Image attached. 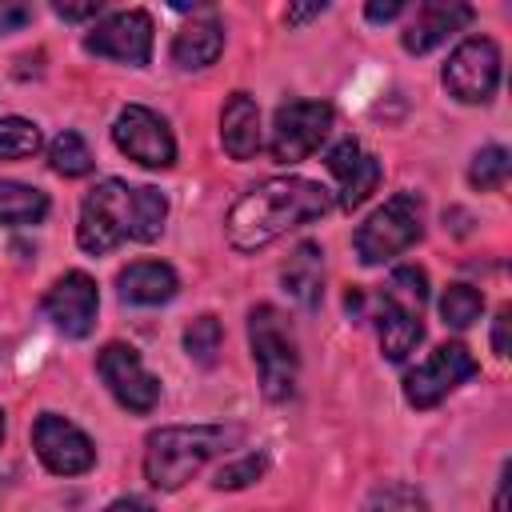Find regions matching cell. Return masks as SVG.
I'll list each match as a JSON object with an SVG mask.
<instances>
[{
  "mask_svg": "<svg viewBox=\"0 0 512 512\" xmlns=\"http://www.w3.org/2000/svg\"><path fill=\"white\" fill-rule=\"evenodd\" d=\"M420 232H424V204H420V196L416 192H396L356 228L352 244H356L360 264L372 268V264L392 260L408 244H416Z\"/></svg>",
  "mask_w": 512,
  "mask_h": 512,
  "instance_id": "obj_5",
  "label": "cell"
},
{
  "mask_svg": "<svg viewBox=\"0 0 512 512\" xmlns=\"http://www.w3.org/2000/svg\"><path fill=\"white\" fill-rule=\"evenodd\" d=\"M48 192L20 184V180H0V224H40L48 216Z\"/></svg>",
  "mask_w": 512,
  "mask_h": 512,
  "instance_id": "obj_21",
  "label": "cell"
},
{
  "mask_svg": "<svg viewBox=\"0 0 512 512\" xmlns=\"http://www.w3.org/2000/svg\"><path fill=\"white\" fill-rule=\"evenodd\" d=\"M364 512H428V500H424L412 484L388 480V484H380V488L364 500Z\"/></svg>",
  "mask_w": 512,
  "mask_h": 512,
  "instance_id": "obj_27",
  "label": "cell"
},
{
  "mask_svg": "<svg viewBox=\"0 0 512 512\" xmlns=\"http://www.w3.org/2000/svg\"><path fill=\"white\" fill-rule=\"evenodd\" d=\"M480 308H484V296L472 284H448L444 296H440V316L452 328H468L480 316Z\"/></svg>",
  "mask_w": 512,
  "mask_h": 512,
  "instance_id": "obj_26",
  "label": "cell"
},
{
  "mask_svg": "<svg viewBox=\"0 0 512 512\" xmlns=\"http://www.w3.org/2000/svg\"><path fill=\"white\" fill-rule=\"evenodd\" d=\"M264 468H268V460H264L260 452H248V456H240V460L224 464V468L216 472V480H212V484H216L220 492H224V488H228V492H232V488H248L252 480H260V476H264Z\"/></svg>",
  "mask_w": 512,
  "mask_h": 512,
  "instance_id": "obj_29",
  "label": "cell"
},
{
  "mask_svg": "<svg viewBox=\"0 0 512 512\" xmlns=\"http://www.w3.org/2000/svg\"><path fill=\"white\" fill-rule=\"evenodd\" d=\"M400 12H404V4H400V0H388V4H376V0H372V4L364 8V16H368V20H376V24H380V20H396Z\"/></svg>",
  "mask_w": 512,
  "mask_h": 512,
  "instance_id": "obj_33",
  "label": "cell"
},
{
  "mask_svg": "<svg viewBox=\"0 0 512 512\" xmlns=\"http://www.w3.org/2000/svg\"><path fill=\"white\" fill-rule=\"evenodd\" d=\"M0 440H4V412H0Z\"/></svg>",
  "mask_w": 512,
  "mask_h": 512,
  "instance_id": "obj_37",
  "label": "cell"
},
{
  "mask_svg": "<svg viewBox=\"0 0 512 512\" xmlns=\"http://www.w3.org/2000/svg\"><path fill=\"white\" fill-rule=\"evenodd\" d=\"M328 4L320 0V4H308V8H288V24H300V20H312V16H320Z\"/></svg>",
  "mask_w": 512,
  "mask_h": 512,
  "instance_id": "obj_35",
  "label": "cell"
},
{
  "mask_svg": "<svg viewBox=\"0 0 512 512\" xmlns=\"http://www.w3.org/2000/svg\"><path fill=\"white\" fill-rule=\"evenodd\" d=\"M40 152V128L24 116H4L0 120V164L4 160H24Z\"/></svg>",
  "mask_w": 512,
  "mask_h": 512,
  "instance_id": "obj_25",
  "label": "cell"
},
{
  "mask_svg": "<svg viewBox=\"0 0 512 512\" xmlns=\"http://www.w3.org/2000/svg\"><path fill=\"white\" fill-rule=\"evenodd\" d=\"M116 288H120V300H128V304H164L176 296L180 280L160 260H136L116 276Z\"/></svg>",
  "mask_w": 512,
  "mask_h": 512,
  "instance_id": "obj_18",
  "label": "cell"
},
{
  "mask_svg": "<svg viewBox=\"0 0 512 512\" xmlns=\"http://www.w3.org/2000/svg\"><path fill=\"white\" fill-rule=\"evenodd\" d=\"M84 48L96 52V56H108V60L140 68V64L152 60V16L140 12V8L116 12V16H108L104 24H96L84 36Z\"/></svg>",
  "mask_w": 512,
  "mask_h": 512,
  "instance_id": "obj_12",
  "label": "cell"
},
{
  "mask_svg": "<svg viewBox=\"0 0 512 512\" xmlns=\"http://www.w3.org/2000/svg\"><path fill=\"white\" fill-rule=\"evenodd\" d=\"M376 332H380V352L400 364L408 360V352L424 340V324H420V312H408V308H396L388 300H380V312H376Z\"/></svg>",
  "mask_w": 512,
  "mask_h": 512,
  "instance_id": "obj_20",
  "label": "cell"
},
{
  "mask_svg": "<svg viewBox=\"0 0 512 512\" xmlns=\"http://www.w3.org/2000/svg\"><path fill=\"white\" fill-rule=\"evenodd\" d=\"M380 300H388L396 308H408V312H424V300H428V276H424V268H416V264L392 268V276L384 280Z\"/></svg>",
  "mask_w": 512,
  "mask_h": 512,
  "instance_id": "obj_22",
  "label": "cell"
},
{
  "mask_svg": "<svg viewBox=\"0 0 512 512\" xmlns=\"http://www.w3.org/2000/svg\"><path fill=\"white\" fill-rule=\"evenodd\" d=\"M44 316L64 332V336H88L96 324V308H100V292L96 280L88 272H64L40 300Z\"/></svg>",
  "mask_w": 512,
  "mask_h": 512,
  "instance_id": "obj_13",
  "label": "cell"
},
{
  "mask_svg": "<svg viewBox=\"0 0 512 512\" xmlns=\"http://www.w3.org/2000/svg\"><path fill=\"white\" fill-rule=\"evenodd\" d=\"M48 164L56 176H84V172H92V152L80 132H60L48 144Z\"/></svg>",
  "mask_w": 512,
  "mask_h": 512,
  "instance_id": "obj_24",
  "label": "cell"
},
{
  "mask_svg": "<svg viewBox=\"0 0 512 512\" xmlns=\"http://www.w3.org/2000/svg\"><path fill=\"white\" fill-rule=\"evenodd\" d=\"M32 448L44 460V468L56 472V476H80V472H88L96 464L92 440L72 420L56 416V412L36 416V424H32Z\"/></svg>",
  "mask_w": 512,
  "mask_h": 512,
  "instance_id": "obj_11",
  "label": "cell"
},
{
  "mask_svg": "<svg viewBox=\"0 0 512 512\" xmlns=\"http://www.w3.org/2000/svg\"><path fill=\"white\" fill-rule=\"evenodd\" d=\"M52 8H56V16H64V20H88V16H100V12H104L100 0H88V4H52Z\"/></svg>",
  "mask_w": 512,
  "mask_h": 512,
  "instance_id": "obj_31",
  "label": "cell"
},
{
  "mask_svg": "<svg viewBox=\"0 0 512 512\" xmlns=\"http://www.w3.org/2000/svg\"><path fill=\"white\" fill-rule=\"evenodd\" d=\"M104 512H152V504L140 500V496H120V500H112Z\"/></svg>",
  "mask_w": 512,
  "mask_h": 512,
  "instance_id": "obj_34",
  "label": "cell"
},
{
  "mask_svg": "<svg viewBox=\"0 0 512 512\" xmlns=\"http://www.w3.org/2000/svg\"><path fill=\"white\" fill-rule=\"evenodd\" d=\"M476 12L468 8V4H424L420 12H416V20L404 28V48L408 52H432L436 44H444L456 28H464L468 20H472Z\"/></svg>",
  "mask_w": 512,
  "mask_h": 512,
  "instance_id": "obj_17",
  "label": "cell"
},
{
  "mask_svg": "<svg viewBox=\"0 0 512 512\" xmlns=\"http://www.w3.org/2000/svg\"><path fill=\"white\" fill-rule=\"evenodd\" d=\"M468 180H472V188H480V192H496V188H504V180H508V152H504L500 144L480 148V152L472 156Z\"/></svg>",
  "mask_w": 512,
  "mask_h": 512,
  "instance_id": "obj_28",
  "label": "cell"
},
{
  "mask_svg": "<svg viewBox=\"0 0 512 512\" xmlns=\"http://www.w3.org/2000/svg\"><path fill=\"white\" fill-rule=\"evenodd\" d=\"M280 284L300 308H316L324 296V248L316 240H300L280 268Z\"/></svg>",
  "mask_w": 512,
  "mask_h": 512,
  "instance_id": "obj_16",
  "label": "cell"
},
{
  "mask_svg": "<svg viewBox=\"0 0 512 512\" xmlns=\"http://www.w3.org/2000/svg\"><path fill=\"white\" fill-rule=\"evenodd\" d=\"M168 220V200L160 188H128L124 180H100L84 204H80V224L76 240L84 252L104 256L124 240H156Z\"/></svg>",
  "mask_w": 512,
  "mask_h": 512,
  "instance_id": "obj_2",
  "label": "cell"
},
{
  "mask_svg": "<svg viewBox=\"0 0 512 512\" xmlns=\"http://www.w3.org/2000/svg\"><path fill=\"white\" fill-rule=\"evenodd\" d=\"M508 476H512V468L504 464L500 468V488H496V512H508Z\"/></svg>",
  "mask_w": 512,
  "mask_h": 512,
  "instance_id": "obj_36",
  "label": "cell"
},
{
  "mask_svg": "<svg viewBox=\"0 0 512 512\" xmlns=\"http://www.w3.org/2000/svg\"><path fill=\"white\" fill-rule=\"evenodd\" d=\"M96 372L108 384V392L128 408V412H152L160 400V380L144 368L140 352L132 344H108L96 356Z\"/></svg>",
  "mask_w": 512,
  "mask_h": 512,
  "instance_id": "obj_9",
  "label": "cell"
},
{
  "mask_svg": "<svg viewBox=\"0 0 512 512\" xmlns=\"http://www.w3.org/2000/svg\"><path fill=\"white\" fill-rule=\"evenodd\" d=\"M248 344L252 360L260 368V392L268 400H288L296 388V336L288 328V316L276 304H256L248 312Z\"/></svg>",
  "mask_w": 512,
  "mask_h": 512,
  "instance_id": "obj_4",
  "label": "cell"
},
{
  "mask_svg": "<svg viewBox=\"0 0 512 512\" xmlns=\"http://www.w3.org/2000/svg\"><path fill=\"white\" fill-rule=\"evenodd\" d=\"M32 20V8L28 4H16V0H0V36L4 32H16Z\"/></svg>",
  "mask_w": 512,
  "mask_h": 512,
  "instance_id": "obj_30",
  "label": "cell"
},
{
  "mask_svg": "<svg viewBox=\"0 0 512 512\" xmlns=\"http://www.w3.org/2000/svg\"><path fill=\"white\" fill-rule=\"evenodd\" d=\"M244 428L236 424H172L156 428L144 440V476L160 492L184 488L212 456L240 444Z\"/></svg>",
  "mask_w": 512,
  "mask_h": 512,
  "instance_id": "obj_3",
  "label": "cell"
},
{
  "mask_svg": "<svg viewBox=\"0 0 512 512\" xmlns=\"http://www.w3.org/2000/svg\"><path fill=\"white\" fill-rule=\"evenodd\" d=\"M220 340H224V328H220V320H216L212 312L196 316V320L184 328V352H188V360L200 364V368H212V364H216Z\"/></svg>",
  "mask_w": 512,
  "mask_h": 512,
  "instance_id": "obj_23",
  "label": "cell"
},
{
  "mask_svg": "<svg viewBox=\"0 0 512 512\" xmlns=\"http://www.w3.org/2000/svg\"><path fill=\"white\" fill-rule=\"evenodd\" d=\"M500 84V48L488 36H468L456 44V52L444 64V88L464 100V104H484L492 100Z\"/></svg>",
  "mask_w": 512,
  "mask_h": 512,
  "instance_id": "obj_7",
  "label": "cell"
},
{
  "mask_svg": "<svg viewBox=\"0 0 512 512\" xmlns=\"http://www.w3.org/2000/svg\"><path fill=\"white\" fill-rule=\"evenodd\" d=\"M508 308H500L496 312V324H492V348H496V356H508Z\"/></svg>",
  "mask_w": 512,
  "mask_h": 512,
  "instance_id": "obj_32",
  "label": "cell"
},
{
  "mask_svg": "<svg viewBox=\"0 0 512 512\" xmlns=\"http://www.w3.org/2000/svg\"><path fill=\"white\" fill-rule=\"evenodd\" d=\"M328 128H332V104H324V100H288V104L276 108L268 152L280 164L308 160L320 148V140L328 136Z\"/></svg>",
  "mask_w": 512,
  "mask_h": 512,
  "instance_id": "obj_6",
  "label": "cell"
},
{
  "mask_svg": "<svg viewBox=\"0 0 512 512\" xmlns=\"http://www.w3.org/2000/svg\"><path fill=\"white\" fill-rule=\"evenodd\" d=\"M332 208V196L320 180H304V176H276L256 184L252 192H244L228 220V244L236 252H260L272 240H280L288 228H300L308 220H320Z\"/></svg>",
  "mask_w": 512,
  "mask_h": 512,
  "instance_id": "obj_1",
  "label": "cell"
},
{
  "mask_svg": "<svg viewBox=\"0 0 512 512\" xmlns=\"http://www.w3.org/2000/svg\"><path fill=\"white\" fill-rule=\"evenodd\" d=\"M220 52H224V28H220L216 20H192V24L180 28L176 40H172V64L184 68V72L216 64Z\"/></svg>",
  "mask_w": 512,
  "mask_h": 512,
  "instance_id": "obj_19",
  "label": "cell"
},
{
  "mask_svg": "<svg viewBox=\"0 0 512 512\" xmlns=\"http://www.w3.org/2000/svg\"><path fill=\"white\" fill-rule=\"evenodd\" d=\"M324 164H328V172L340 180V208H360L372 192H376V184H380V160L376 156H368L356 140H340L328 156H324Z\"/></svg>",
  "mask_w": 512,
  "mask_h": 512,
  "instance_id": "obj_14",
  "label": "cell"
},
{
  "mask_svg": "<svg viewBox=\"0 0 512 512\" xmlns=\"http://www.w3.org/2000/svg\"><path fill=\"white\" fill-rule=\"evenodd\" d=\"M220 144L232 160H252L260 152V108L248 92H232L220 112Z\"/></svg>",
  "mask_w": 512,
  "mask_h": 512,
  "instance_id": "obj_15",
  "label": "cell"
},
{
  "mask_svg": "<svg viewBox=\"0 0 512 512\" xmlns=\"http://www.w3.org/2000/svg\"><path fill=\"white\" fill-rule=\"evenodd\" d=\"M112 140L128 160H136L144 168H172L176 164V140H172L168 124L144 104H128L116 116Z\"/></svg>",
  "mask_w": 512,
  "mask_h": 512,
  "instance_id": "obj_8",
  "label": "cell"
},
{
  "mask_svg": "<svg viewBox=\"0 0 512 512\" xmlns=\"http://www.w3.org/2000/svg\"><path fill=\"white\" fill-rule=\"evenodd\" d=\"M468 376H476V360L464 344H440L424 364H416L404 376V400L412 408H432L440 404L456 384H464Z\"/></svg>",
  "mask_w": 512,
  "mask_h": 512,
  "instance_id": "obj_10",
  "label": "cell"
}]
</instances>
